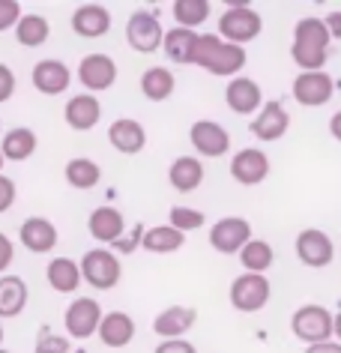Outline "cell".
<instances>
[{
    "mask_svg": "<svg viewBox=\"0 0 341 353\" xmlns=\"http://www.w3.org/2000/svg\"><path fill=\"white\" fill-rule=\"evenodd\" d=\"M291 57L302 72H323V66L329 60V30L323 19L305 15V19L296 21Z\"/></svg>",
    "mask_w": 341,
    "mask_h": 353,
    "instance_id": "1",
    "label": "cell"
},
{
    "mask_svg": "<svg viewBox=\"0 0 341 353\" xmlns=\"http://www.w3.org/2000/svg\"><path fill=\"white\" fill-rule=\"evenodd\" d=\"M246 60H249L246 48L231 46V42H225L218 33H200L198 51H195V66L207 69L209 75L237 78L242 69H246Z\"/></svg>",
    "mask_w": 341,
    "mask_h": 353,
    "instance_id": "2",
    "label": "cell"
},
{
    "mask_svg": "<svg viewBox=\"0 0 341 353\" xmlns=\"http://www.w3.org/2000/svg\"><path fill=\"white\" fill-rule=\"evenodd\" d=\"M264 30V19L251 10L246 0H227V10L218 19V37L231 46H246V42L258 39Z\"/></svg>",
    "mask_w": 341,
    "mask_h": 353,
    "instance_id": "3",
    "label": "cell"
},
{
    "mask_svg": "<svg viewBox=\"0 0 341 353\" xmlns=\"http://www.w3.org/2000/svg\"><path fill=\"white\" fill-rule=\"evenodd\" d=\"M78 267H81V281H87V285L96 290H111L123 279V263H120V258L111 249H105V245L102 249H90L78 261Z\"/></svg>",
    "mask_w": 341,
    "mask_h": 353,
    "instance_id": "4",
    "label": "cell"
},
{
    "mask_svg": "<svg viewBox=\"0 0 341 353\" xmlns=\"http://www.w3.org/2000/svg\"><path fill=\"white\" fill-rule=\"evenodd\" d=\"M227 299L231 305L242 314H255L260 308H267V303L273 299V285H269L267 276H258V272H242L231 281V290H227Z\"/></svg>",
    "mask_w": 341,
    "mask_h": 353,
    "instance_id": "5",
    "label": "cell"
},
{
    "mask_svg": "<svg viewBox=\"0 0 341 353\" xmlns=\"http://www.w3.org/2000/svg\"><path fill=\"white\" fill-rule=\"evenodd\" d=\"M291 332L296 335L300 341L311 344H323V341H332V312L323 308L318 303H305L293 312L291 317Z\"/></svg>",
    "mask_w": 341,
    "mask_h": 353,
    "instance_id": "6",
    "label": "cell"
},
{
    "mask_svg": "<svg viewBox=\"0 0 341 353\" xmlns=\"http://www.w3.org/2000/svg\"><path fill=\"white\" fill-rule=\"evenodd\" d=\"M165 39V28L156 19V12L147 10H135L126 21V42L129 48L138 51V54H153V51L162 48Z\"/></svg>",
    "mask_w": 341,
    "mask_h": 353,
    "instance_id": "7",
    "label": "cell"
},
{
    "mask_svg": "<svg viewBox=\"0 0 341 353\" xmlns=\"http://www.w3.org/2000/svg\"><path fill=\"white\" fill-rule=\"evenodd\" d=\"M293 252L300 263L311 270H323L329 267L332 258H335V243L329 240L327 231H320V228H305V231L296 234V243H293Z\"/></svg>",
    "mask_w": 341,
    "mask_h": 353,
    "instance_id": "8",
    "label": "cell"
},
{
    "mask_svg": "<svg viewBox=\"0 0 341 353\" xmlns=\"http://www.w3.org/2000/svg\"><path fill=\"white\" fill-rule=\"evenodd\" d=\"M102 305L96 303L93 296H78L69 303L66 314H63V326H66V335L69 339H90V335H96V330H99L102 323Z\"/></svg>",
    "mask_w": 341,
    "mask_h": 353,
    "instance_id": "9",
    "label": "cell"
},
{
    "mask_svg": "<svg viewBox=\"0 0 341 353\" xmlns=\"http://www.w3.org/2000/svg\"><path fill=\"white\" fill-rule=\"evenodd\" d=\"M75 72L87 93H105L117 81V63H114V57L102 54V51H93V54L81 57Z\"/></svg>",
    "mask_w": 341,
    "mask_h": 353,
    "instance_id": "10",
    "label": "cell"
},
{
    "mask_svg": "<svg viewBox=\"0 0 341 353\" xmlns=\"http://www.w3.org/2000/svg\"><path fill=\"white\" fill-rule=\"evenodd\" d=\"M249 240H251V225L242 216H225L209 228V245L218 254H240Z\"/></svg>",
    "mask_w": 341,
    "mask_h": 353,
    "instance_id": "11",
    "label": "cell"
},
{
    "mask_svg": "<svg viewBox=\"0 0 341 353\" xmlns=\"http://www.w3.org/2000/svg\"><path fill=\"white\" fill-rule=\"evenodd\" d=\"M189 144L195 147L198 156L218 159L231 150V132L216 120H195L189 129Z\"/></svg>",
    "mask_w": 341,
    "mask_h": 353,
    "instance_id": "12",
    "label": "cell"
},
{
    "mask_svg": "<svg viewBox=\"0 0 341 353\" xmlns=\"http://www.w3.org/2000/svg\"><path fill=\"white\" fill-rule=\"evenodd\" d=\"M269 171H273V165H269V156L260 147H242L231 159V176L240 186H260L269 176Z\"/></svg>",
    "mask_w": 341,
    "mask_h": 353,
    "instance_id": "13",
    "label": "cell"
},
{
    "mask_svg": "<svg viewBox=\"0 0 341 353\" xmlns=\"http://www.w3.org/2000/svg\"><path fill=\"white\" fill-rule=\"evenodd\" d=\"M225 102H227V108L234 114H240V117H255V114L264 108V90H260V84L255 78L237 75L225 87Z\"/></svg>",
    "mask_w": 341,
    "mask_h": 353,
    "instance_id": "14",
    "label": "cell"
},
{
    "mask_svg": "<svg viewBox=\"0 0 341 353\" xmlns=\"http://www.w3.org/2000/svg\"><path fill=\"white\" fill-rule=\"evenodd\" d=\"M291 93L305 108H320V105H327L332 99L335 81H332L329 72H300L291 84Z\"/></svg>",
    "mask_w": 341,
    "mask_h": 353,
    "instance_id": "15",
    "label": "cell"
},
{
    "mask_svg": "<svg viewBox=\"0 0 341 353\" xmlns=\"http://www.w3.org/2000/svg\"><path fill=\"white\" fill-rule=\"evenodd\" d=\"M251 135L258 141H264V144H273V141L285 138L287 129H291V114H287L285 102H264V108L255 114V120H251Z\"/></svg>",
    "mask_w": 341,
    "mask_h": 353,
    "instance_id": "16",
    "label": "cell"
},
{
    "mask_svg": "<svg viewBox=\"0 0 341 353\" xmlns=\"http://www.w3.org/2000/svg\"><path fill=\"white\" fill-rule=\"evenodd\" d=\"M30 81H33V90H39L42 96H60L72 84V69L57 57H45L33 66Z\"/></svg>",
    "mask_w": 341,
    "mask_h": 353,
    "instance_id": "17",
    "label": "cell"
},
{
    "mask_svg": "<svg viewBox=\"0 0 341 353\" xmlns=\"http://www.w3.org/2000/svg\"><path fill=\"white\" fill-rule=\"evenodd\" d=\"M87 231H90L93 240H99L102 245H117L123 240L126 219L114 207H96L90 213V219H87Z\"/></svg>",
    "mask_w": 341,
    "mask_h": 353,
    "instance_id": "18",
    "label": "cell"
},
{
    "mask_svg": "<svg viewBox=\"0 0 341 353\" xmlns=\"http://www.w3.org/2000/svg\"><path fill=\"white\" fill-rule=\"evenodd\" d=\"M63 120H66V126L75 129V132H90L96 123L102 120V102H99V96H93V93H78V96H72V99L66 102V108H63Z\"/></svg>",
    "mask_w": 341,
    "mask_h": 353,
    "instance_id": "19",
    "label": "cell"
},
{
    "mask_svg": "<svg viewBox=\"0 0 341 353\" xmlns=\"http://www.w3.org/2000/svg\"><path fill=\"white\" fill-rule=\"evenodd\" d=\"M108 141L117 153L123 156H138L147 147V129L132 117H117L108 126Z\"/></svg>",
    "mask_w": 341,
    "mask_h": 353,
    "instance_id": "20",
    "label": "cell"
},
{
    "mask_svg": "<svg viewBox=\"0 0 341 353\" xmlns=\"http://www.w3.org/2000/svg\"><path fill=\"white\" fill-rule=\"evenodd\" d=\"M198 323V312L192 305H171V308H165V312L156 314V321H153V332L159 335L162 341H168V339H183L192 326Z\"/></svg>",
    "mask_w": 341,
    "mask_h": 353,
    "instance_id": "21",
    "label": "cell"
},
{
    "mask_svg": "<svg viewBox=\"0 0 341 353\" xmlns=\"http://www.w3.org/2000/svg\"><path fill=\"white\" fill-rule=\"evenodd\" d=\"M19 240L28 252L45 254L57 245V228H54V222H48V219H42V216H30V219L21 222Z\"/></svg>",
    "mask_w": 341,
    "mask_h": 353,
    "instance_id": "22",
    "label": "cell"
},
{
    "mask_svg": "<svg viewBox=\"0 0 341 353\" xmlns=\"http://www.w3.org/2000/svg\"><path fill=\"white\" fill-rule=\"evenodd\" d=\"M72 30L81 39H99L111 30V12L102 3H84L72 12Z\"/></svg>",
    "mask_w": 341,
    "mask_h": 353,
    "instance_id": "23",
    "label": "cell"
},
{
    "mask_svg": "<svg viewBox=\"0 0 341 353\" xmlns=\"http://www.w3.org/2000/svg\"><path fill=\"white\" fill-rule=\"evenodd\" d=\"M198 39H200V33H198V30L171 28V30H165L162 51H165V57H168L171 63H177V66H192V63H195Z\"/></svg>",
    "mask_w": 341,
    "mask_h": 353,
    "instance_id": "24",
    "label": "cell"
},
{
    "mask_svg": "<svg viewBox=\"0 0 341 353\" xmlns=\"http://www.w3.org/2000/svg\"><path fill=\"white\" fill-rule=\"evenodd\" d=\"M96 335H99V341L105 347L120 350V347H126V344H132L135 321L126 312H108V314H102V323H99V330H96Z\"/></svg>",
    "mask_w": 341,
    "mask_h": 353,
    "instance_id": "25",
    "label": "cell"
},
{
    "mask_svg": "<svg viewBox=\"0 0 341 353\" xmlns=\"http://www.w3.org/2000/svg\"><path fill=\"white\" fill-rule=\"evenodd\" d=\"M30 290L21 276H0V321L19 317L28 308Z\"/></svg>",
    "mask_w": 341,
    "mask_h": 353,
    "instance_id": "26",
    "label": "cell"
},
{
    "mask_svg": "<svg viewBox=\"0 0 341 353\" xmlns=\"http://www.w3.org/2000/svg\"><path fill=\"white\" fill-rule=\"evenodd\" d=\"M37 147H39V138L28 126H15L10 132H3V138H0V153H3L6 162H28L37 153Z\"/></svg>",
    "mask_w": 341,
    "mask_h": 353,
    "instance_id": "27",
    "label": "cell"
},
{
    "mask_svg": "<svg viewBox=\"0 0 341 353\" xmlns=\"http://www.w3.org/2000/svg\"><path fill=\"white\" fill-rule=\"evenodd\" d=\"M168 183L183 195L195 192L200 183H204V165H200L198 156H177L168 168Z\"/></svg>",
    "mask_w": 341,
    "mask_h": 353,
    "instance_id": "28",
    "label": "cell"
},
{
    "mask_svg": "<svg viewBox=\"0 0 341 353\" xmlns=\"http://www.w3.org/2000/svg\"><path fill=\"white\" fill-rule=\"evenodd\" d=\"M45 279L57 294H75L81 288V267L72 258H54L45 267Z\"/></svg>",
    "mask_w": 341,
    "mask_h": 353,
    "instance_id": "29",
    "label": "cell"
},
{
    "mask_svg": "<svg viewBox=\"0 0 341 353\" xmlns=\"http://www.w3.org/2000/svg\"><path fill=\"white\" fill-rule=\"evenodd\" d=\"M183 243H186V234H180L177 228L171 225H156V228H147L144 236H141V245L150 254H171V252H180Z\"/></svg>",
    "mask_w": 341,
    "mask_h": 353,
    "instance_id": "30",
    "label": "cell"
},
{
    "mask_svg": "<svg viewBox=\"0 0 341 353\" xmlns=\"http://www.w3.org/2000/svg\"><path fill=\"white\" fill-rule=\"evenodd\" d=\"M63 174H66V183H69V186L78 189V192H87V189L99 186V180H102V168L96 165L93 159H87V156L69 159Z\"/></svg>",
    "mask_w": 341,
    "mask_h": 353,
    "instance_id": "31",
    "label": "cell"
},
{
    "mask_svg": "<svg viewBox=\"0 0 341 353\" xmlns=\"http://www.w3.org/2000/svg\"><path fill=\"white\" fill-rule=\"evenodd\" d=\"M174 87H177V78H174L171 69H165V66L144 69V75H141V93L150 102H165L174 93Z\"/></svg>",
    "mask_w": 341,
    "mask_h": 353,
    "instance_id": "32",
    "label": "cell"
},
{
    "mask_svg": "<svg viewBox=\"0 0 341 353\" xmlns=\"http://www.w3.org/2000/svg\"><path fill=\"white\" fill-rule=\"evenodd\" d=\"M51 37V24L48 19H42V15H21L19 24H15V39H19V46L24 48H39L45 46Z\"/></svg>",
    "mask_w": 341,
    "mask_h": 353,
    "instance_id": "33",
    "label": "cell"
},
{
    "mask_svg": "<svg viewBox=\"0 0 341 353\" xmlns=\"http://www.w3.org/2000/svg\"><path fill=\"white\" fill-rule=\"evenodd\" d=\"M240 263L246 272H258V276H267V270L276 263V252L273 245H269L267 240H249L246 245H242L240 252Z\"/></svg>",
    "mask_w": 341,
    "mask_h": 353,
    "instance_id": "34",
    "label": "cell"
},
{
    "mask_svg": "<svg viewBox=\"0 0 341 353\" xmlns=\"http://www.w3.org/2000/svg\"><path fill=\"white\" fill-rule=\"evenodd\" d=\"M171 12H174L177 28L195 30L198 24H204L209 19V0H177L171 6Z\"/></svg>",
    "mask_w": 341,
    "mask_h": 353,
    "instance_id": "35",
    "label": "cell"
},
{
    "mask_svg": "<svg viewBox=\"0 0 341 353\" xmlns=\"http://www.w3.org/2000/svg\"><path fill=\"white\" fill-rule=\"evenodd\" d=\"M204 222H207V216L195 207H171V213H168V225L177 228L180 234L198 231V228H204Z\"/></svg>",
    "mask_w": 341,
    "mask_h": 353,
    "instance_id": "36",
    "label": "cell"
},
{
    "mask_svg": "<svg viewBox=\"0 0 341 353\" xmlns=\"http://www.w3.org/2000/svg\"><path fill=\"white\" fill-rule=\"evenodd\" d=\"M33 353H69V339L51 330H42L37 344H33Z\"/></svg>",
    "mask_w": 341,
    "mask_h": 353,
    "instance_id": "37",
    "label": "cell"
},
{
    "mask_svg": "<svg viewBox=\"0 0 341 353\" xmlns=\"http://www.w3.org/2000/svg\"><path fill=\"white\" fill-rule=\"evenodd\" d=\"M19 19H21V6L15 0H0V33L15 30Z\"/></svg>",
    "mask_w": 341,
    "mask_h": 353,
    "instance_id": "38",
    "label": "cell"
},
{
    "mask_svg": "<svg viewBox=\"0 0 341 353\" xmlns=\"http://www.w3.org/2000/svg\"><path fill=\"white\" fill-rule=\"evenodd\" d=\"M15 198H19V189H15V180L6 174H0V213H6V210H12Z\"/></svg>",
    "mask_w": 341,
    "mask_h": 353,
    "instance_id": "39",
    "label": "cell"
},
{
    "mask_svg": "<svg viewBox=\"0 0 341 353\" xmlns=\"http://www.w3.org/2000/svg\"><path fill=\"white\" fill-rule=\"evenodd\" d=\"M15 96V72L6 63H0V105Z\"/></svg>",
    "mask_w": 341,
    "mask_h": 353,
    "instance_id": "40",
    "label": "cell"
},
{
    "mask_svg": "<svg viewBox=\"0 0 341 353\" xmlns=\"http://www.w3.org/2000/svg\"><path fill=\"white\" fill-rule=\"evenodd\" d=\"M153 353H198L195 344L186 341V339H168V341H159Z\"/></svg>",
    "mask_w": 341,
    "mask_h": 353,
    "instance_id": "41",
    "label": "cell"
},
{
    "mask_svg": "<svg viewBox=\"0 0 341 353\" xmlns=\"http://www.w3.org/2000/svg\"><path fill=\"white\" fill-rule=\"evenodd\" d=\"M12 261H15V243L6 234H0V276H6Z\"/></svg>",
    "mask_w": 341,
    "mask_h": 353,
    "instance_id": "42",
    "label": "cell"
},
{
    "mask_svg": "<svg viewBox=\"0 0 341 353\" xmlns=\"http://www.w3.org/2000/svg\"><path fill=\"white\" fill-rule=\"evenodd\" d=\"M323 24H327V30H329V39L341 42V10H332L327 19H323Z\"/></svg>",
    "mask_w": 341,
    "mask_h": 353,
    "instance_id": "43",
    "label": "cell"
},
{
    "mask_svg": "<svg viewBox=\"0 0 341 353\" xmlns=\"http://www.w3.org/2000/svg\"><path fill=\"white\" fill-rule=\"evenodd\" d=\"M305 353H341V344H338V341H323V344H311V347H305Z\"/></svg>",
    "mask_w": 341,
    "mask_h": 353,
    "instance_id": "44",
    "label": "cell"
},
{
    "mask_svg": "<svg viewBox=\"0 0 341 353\" xmlns=\"http://www.w3.org/2000/svg\"><path fill=\"white\" fill-rule=\"evenodd\" d=\"M329 135L341 144V111H335V114L329 117Z\"/></svg>",
    "mask_w": 341,
    "mask_h": 353,
    "instance_id": "45",
    "label": "cell"
},
{
    "mask_svg": "<svg viewBox=\"0 0 341 353\" xmlns=\"http://www.w3.org/2000/svg\"><path fill=\"white\" fill-rule=\"evenodd\" d=\"M332 335H335V341L341 344V312L332 314Z\"/></svg>",
    "mask_w": 341,
    "mask_h": 353,
    "instance_id": "46",
    "label": "cell"
},
{
    "mask_svg": "<svg viewBox=\"0 0 341 353\" xmlns=\"http://www.w3.org/2000/svg\"><path fill=\"white\" fill-rule=\"evenodd\" d=\"M3 165H6V159H3V153H0V174H3Z\"/></svg>",
    "mask_w": 341,
    "mask_h": 353,
    "instance_id": "47",
    "label": "cell"
},
{
    "mask_svg": "<svg viewBox=\"0 0 341 353\" xmlns=\"http://www.w3.org/2000/svg\"><path fill=\"white\" fill-rule=\"evenodd\" d=\"M0 344H3V323H0Z\"/></svg>",
    "mask_w": 341,
    "mask_h": 353,
    "instance_id": "48",
    "label": "cell"
},
{
    "mask_svg": "<svg viewBox=\"0 0 341 353\" xmlns=\"http://www.w3.org/2000/svg\"><path fill=\"white\" fill-rule=\"evenodd\" d=\"M0 353H12V350H6V347H0Z\"/></svg>",
    "mask_w": 341,
    "mask_h": 353,
    "instance_id": "49",
    "label": "cell"
}]
</instances>
